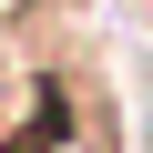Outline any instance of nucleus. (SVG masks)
<instances>
[{"label": "nucleus", "mask_w": 153, "mask_h": 153, "mask_svg": "<svg viewBox=\"0 0 153 153\" xmlns=\"http://www.w3.org/2000/svg\"><path fill=\"white\" fill-rule=\"evenodd\" d=\"M61 153H123V123H112V102H102V112H92V123H82V133H71V143H61Z\"/></svg>", "instance_id": "f257e3e1"}]
</instances>
